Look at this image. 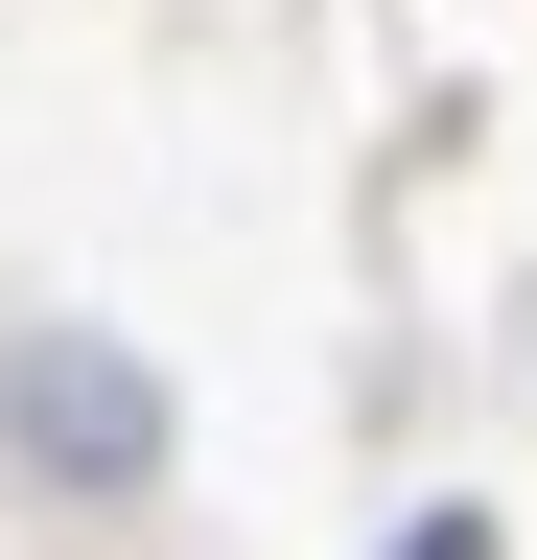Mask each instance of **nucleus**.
I'll return each instance as SVG.
<instances>
[{"label":"nucleus","mask_w":537,"mask_h":560,"mask_svg":"<svg viewBox=\"0 0 537 560\" xmlns=\"http://www.w3.org/2000/svg\"><path fill=\"white\" fill-rule=\"evenodd\" d=\"M24 420H47V444H71V467H117V444H141V397H117L94 350H47V397H24Z\"/></svg>","instance_id":"obj_1"},{"label":"nucleus","mask_w":537,"mask_h":560,"mask_svg":"<svg viewBox=\"0 0 537 560\" xmlns=\"http://www.w3.org/2000/svg\"><path fill=\"white\" fill-rule=\"evenodd\" d=\"M397 560H491V514H421V537H397Z\"/></svg>","instance_id":"obj_2"}]
</instances>
